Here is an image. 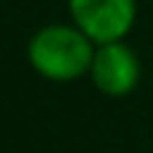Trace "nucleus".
<instances>
[{
    "instance_id": "obj_3",
    "label": "nucleus",
    "mask_w": 153,
    "mask_h": 153,
    "mask_svg": "<svg viewBox=\"0 0 153 153\" xmlns=\"http://www.w3.org/2000/svg\"><path fill=\"white\" fill-rule=\"evenodd\" d=\"M91 83L108 97H124L140 83V59L126 43L97 46L91 62Z\"/></svg>"
},
{
    "instance_id": "obj_2",
    "label": "nucleus",
    "mask_w": 153,
    "mask_h": 153,
    "mask_svg": "<svg viewBox=\"0 0 153 153\" xmlns=\"http://www.w3.org/2000/svg\"><path fill=\"white\" fill-rule=\"evenodd\" d=\"M67 5L75 27L94 46L124 40L137 16L134 0H67Z\"/></svg>"
},
{
    "instance_id": "obj_1",
    "label": "nucleus",
    "mask_w": 153,
    "mask_h": 153,
    "mask_svg": "<svg viewBox=\"0 0 153 153\" xmlns=\"http://www.w3.org/2000/svg\"><path fill=\"white\" fill-rule=\"evenodd\" d=\"M94 43L78 30L67 24H48L30 38L27 56L38 75L48 81H75L91 73Z\"/></svg>"
}]
</instances>
